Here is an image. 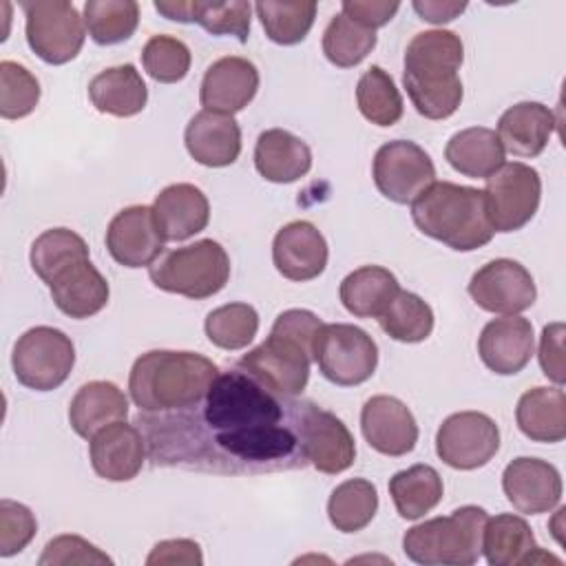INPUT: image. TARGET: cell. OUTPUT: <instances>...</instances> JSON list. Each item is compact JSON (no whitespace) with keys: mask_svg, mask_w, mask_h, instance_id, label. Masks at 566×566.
I'll list each match as a JSON object with an SVG mask.
<instances>
[{"mask_svg":"<svg viewBox=\"0 0 566 566\" xmlns=\"http://www.w3.org/2000/svg\"><path fill=\"white\" fill-rule=\"evenodd\" d=\"M203 329L212 345L237 352L254 340L259 332V314L248 303H228L206 316Z\"/></svg>","mask_w":566,"mask_h":566,"instance_id":"obj_42","label":"cell"},{"mask_svg":"<svg viewBox=\"0 0 566 566\" xmlns=\"http://www.w3.org/2000/svg\"><path fill=\"white\" fill-rule=\"evenodd\" d=\"M254 11L265 29V35L283 46H292L305 40L316 18V2L305 0H283L270 2L261 0Z\"/></svg>","mask_w":566,"mask_h":566,"instance_id":"obj_38","label":"cell"},{"mask_svg":"<svg viewBox=\"0 0 566 566\" xmlns=\"http://www.w3.org/2000/svg\"><path fill=\"white\" fill-rule=\"evenodd\" d=\"M84 256H88L86 241L69 228L44 230L40 237H35V241L31 243V252H29L33 272L46 285L60 270H64L66 265H71L73 261L84 259Z\"/></svg>","mask_w":566,"mask_h":566,"instance_id":"obj_41","label":"cell"},{"mask_svg":"<svg viewBox=\"0 0 566 566\" xmlns=\"http://www.w3.org/2000/svg\"><path fill=\"white\" fill-rule=\"evenodd\" d=\"M155 287L186 298H208L221 292L230 279V259L221 243L201 239L164 252L150 268Z\"/></svg>","mask_w":566,"mask_h":566,"instance_id":"obj_7","label":"cell"},{"mask_svg":"<svg viewBox=\"0 0 566 566\" xmlns=\"http://www.w3.org/2000/svg\"><path fill=\"white\" fill-rule=\"evenodd\" d=\"M148 566H161V564H190V566H199L203 564V555L201 548L195 539H164L157 542L153 546V551L146 557Z\"/></svg>","mask_w":566,"mask_h":566,"instance_id":"obj_49","label":"cell"},{"mask_svg":"<svg viewBox=\"0 0 566 566\" xmlns=\"http://www.w3.org/2000/svg\"><path fill=\"white\" fill-rule=\"evenodd\" d=\"M555 124V115L546 104L517 102L502 113L495 135L511 155L537 157L546 148Z\"/></svg>","mask_w":566,"mask_h":566,"instance_id":"obj_26","label":"cell"},{"mask_svg":"<svg viewBox=\"0 0 566 566\" xmlns=\"http://www.w3.org/2000/svg\"><path fill=\"white\" fill-rule=\"evenodd\" d=\"M49 290L55 307L77 321L102 312L111 296L108 281L91 263V256L77 259L60 270L49 281Z\"/></svg>","mask_w":566,"mask_h":566,"instance_id":"obj_23","label":"cell"},{"mask_svg":"<svg viewBox=\"0 0 566 566\" xmlns=\"http://www.w3.org/2000/svg\"><path fill=\"white\" fill-rule=\"evenodd\" d=\"M535 334L524 316H502L484 325L478 338V354L482 363L500 376L520 374L533 356Z\"/></svg>","mask_w":566,"mask_h":566,"instance_id":"obj_21","label":"cell"},{"mask_svg":"<svg viewBox=\"0 0 566 566\" xmlns=\"http://www.w3.org/2000/svg\"><path fill=\"white\" fill-rule=\"evenodd\" d=\"M153 206H128L106 228V250L124 268H150L164 252Z\"/></svg>","mask_w":566,"mask_h":566,"instance_id":"obj_16","label":"cell"},{"mask_svg":"<svg viewBox=\"0 0 566 566\" xmlns=\"http://www.w3.org/2000/svg\"><path fill=\"white\" fill-rule=\"evenodd\" d=\"M464 44L458 33L431 29L416 33L405 51L402 84L413 108L427 119L451 117L462 102Z\"/></svg>","mask_w":566,"mask_h":566,"instance_id":"obj_2","label":"cell"},{"mask_svg":"<svg viewBox=\"0 0 566 566\" xmlns=\"http://www.w3.org/2000/svg\"><path fill=\"white\" fill-rule=\"evenodd\" d=\"M440 473L429 464H413L389 480V495L402 520H420L442 500Z\"/></svg>","mask_w":566,"mask_h":566,"instance_id":"obj_34","label":"cell"},{"mask_svg":"<svg viewBox=\"0 0 566 566\" xmlns=\"http://www.w3.org/2000/svg\"><path fill=\"white\" fill-rule=\"evenodd\" d=\"M31 51L46 64H66L84 46L86 24L77 7L66 0H35L20 4Z\"/></svg>","mask_w":566,"mask_h":566,"instance_id":"obj_10","label":"cell"},{"mask_svg":"<svg viewBox=\"0 0 566 566\" xmlns=\"http://www.w3.org/2000/svg\"><path fill=\"white\" fill-rule=\"evenodd\" d=\"M40 566H69V564H113V559L102 553L95 544L80 535H57L46 542Z\"/></svg>","mask_w":566,"mask_h":566,"instance_id":"obj_47","label":"cell"},{"mask_svg":"<svg viewBox=\"0 0 566 566\" xmlns=\"http://www.w3.org/2000/svg\"><path fill=\"white\" fill-rule=\"evenodd\" d=\"M190 49L175 35H153L142 49L144 71L161 84L181 82L190 71Z\"/></svg>","mask_w":566,"mask_h":566,"instance_id":"obj_44","label":"cell"},{"mask_svg":"<svg viewBox=\"0 0 566 566\" xmlns=\"http://www.w3.org/2000/svg\"><path fill=\"white\" fill-rule=\"evenodd\" d=\"M564 325L551 323L542 329L539 336V367L548 380H553L557 387L564 385L566 371H564Z\"/></svg>","mask_w":566,"mask_h":566,"instance_id":"obj_48","label":"cell"},{"mask_svg":"<svg viewBox=\"0 0 566 566\" xmlns=\"http://www.w3.org/2000/svg\"><path fill=\"white\" fill-rule=\"evenodd\" d=\"M502 489L517 513L539 515L553 511L562 500L559 471L539 458H515L502 473Z\"/></svg>","mask_w":566,"mask_h":566,"instance_id":"obj_17","label":"cell"},{"mask_svg":"<svg viewBox=\"0 0 566 566\" xmlns=\"http://www.w3.org/2000/svg\"><path fill=\"white\" fill-rule=\"evenodd\" d=\"M84 24L93 42L102 46L128 40L139 24V4L135 0H88L84 4Z\"/></svg>","mask_w":566,"mask_h":566,"instance_id":"obj_39","label":"cell"},{"mask_svg":"<svg viewBox=\"0 0 566 566\" xmlns=\"http://www.w3.org/2000/svg\"><path fill=\"white\" fill-rule=\"evenodd\" d=\"M314 363L329 382L356 387L374 376L378 345L356 325L325 323L314 343Z\"/></svg>","mask_w":566,"mask_h":566,"instance_id":"obj_8","label":"cell"},{"mask_svg":"<svg viewBox=\"0 0 566 566\" xmlns=\"http://www.w3.org/2000/svg\"><path fill=\"white\" fill-rule=\"evenodd\" d=\"M88 97L99 113L115 117H133L144 111L148 88L133 64L104 69L88 84Z\"/></svg>","mask_w":566,"mask_h":566,"instance_id":"obj_31","label":"cell"},{"mask_svg":"<svg viewBox=\"0 0 566 566\" xmlns=\"http://www.w3.org/2000/svg\"><path fill=\"white\" fill-rule=\"evenodd\" d=\"M360 431L367 444L389 458L407 455L418 442V424L396 396H371L360 409Z\"/></svg>","mask_w":566,"mask_h":566,"instance_id":"obj_18","label":"cell"},{"mask_svg":"<svg viewBox=\"0 0 566 566\" xmlns=\"http://www.w3.org/2000/svg\"><path fill=\"white\" fill-rule=\"evenodd\" d=\"M128 398L126 394L108 380H91L77 389L69 405L71 429L91 440L99 429L126 420Z\"/></svg>","mask_w":566,"mask_h":566,"instance_id":"obj_28","label":"cell"},{"mask_svg":"<svg viewBox=\"0 0 566 566\" xmlns=\"http://www.w3.org/2000/svg\"><path fill=\"white\" fill-rule=\"evenodd\" d=\"M411 219L422 234L458 252L478 250L495 234L484 192L451 181H433L411 203Z\"/></svg>","mask_w":566,"mask_h":566,"instance_id":"obj_4","label":"cell"},{"mask_svg":"<svg viewBox=\"0 0 566 566\" xmlns=\"http://www.w3.org/2000/svg\"><path fill=\"white\" fill-rule=\"evenodd\" d=\"M378 511V491L365 478L340 482L327 502V517L340 533L363 531Z\"/></svg>","mask_w":566,"mask_h":566,"instance_id":"obj_35","label":"cell"},{"mask_svg":"<svg viewBox=\"0 0 566 566\" xmlns=\"http://www.w3.org/2000/svg\"><path fill=\"white\" fill-rule=\"evenodd\" d=\"M219 367L197 352L150 349L128 374V394L142 413H168L197 405Z\"/></svg>","mask_w":566,"mask_h":566,"instance_id":"obj_3","label":"cell"},{"mask_svg":"<svg viewBox=\"0 0 566 566\" xmlns=\"http://www.w3.org/2000/svg\"><path fill=\"white\" fill-rule=\"evenodd\" d=\"M489 515L482 506H460L451 515L411 526L402 537L405 555L422 566H469L482 555Z\"/></svg>","mask_w":566,"mask_h":566,"instance_id":"obj_5","label":"cell"},{"mask_svg":"<svg viewBox=\"0 0 566 566\" xmlns=\"http://www.w3.org/2000/svg\"><path fill=\"white\" fill-rule=\"evenodd\" d=\"M153 212L164 241H186L206 230L210 221L208 197L192 184L166 186L155 197Z\"/></svg>","mask_w":566,"mask_h":566,"instance_id":"obj_25","label":"cell"},{"mask_svg":"<svg viewBox=\"0 0 566 566\" xmlns=\"http://www.w3.org/2000/svg\"><path fill=\"white\" fill-rule=\"evenodd\" d=\"M504 146L495 130L484 126H471L451 135L444 148L449 166L471 179H489L504 166Z\"/></svg>","mask_w":566,"mask_h":566,"instance_id":"obj_30","label":"cell"},{"mask_svg":"<svg viewBox=\"0 0 566 566\" xmlns=\"http://www.w3.org/2000/svg\"><path fill=\"white\" fill-rule=\"evenodd\" d=\"M305 400L270 391L245 369L219 371L206 396L186 409L142 413L148 458L157 467L210 473L303 469Z\"/></svg>","mask_w":566,"mask_h":566,"instance_id":"obj_1","label":"cell"},{"mask_svg":"<svg viewBox=\"0 0 566 566\" xmlns=\"http://www.w3.org/2000/svg\"><path fill=\"white\" fill-rule=\"evenodd\" d=\"M340 13L347 18L360 22L367 29H378L387 24L400 9V2H387V0H345L340 4Z\"/></svg>","mask_w":566,"mask_h":566,"instance_id":"obj_50","label":"cell"},{"mask_svg":"<svg viewBox=\"0 0 566 566\" xmlns=\"http://www.w3.org/2000/svg\"><path fill=\"white\" fill-rule=\"evenodd\" d=\"M376 46V31L360 22L336 13L323 31V53L338 69H352L360 64Z\"/></svg>","mask_w":566,"mask_h":566,"instance_id":"obj_40","label":"cell"},{"mask_svg":"<svg viewBox=\"0 0 566 566\" xmlns=\"http://www.w3.org/2000/svg\"><path fill=\"white\" fill-rule=\"evenodd\" d=\"M303 449L307 462L321 473H343L354 464L356 442L340 418L321 409L316 402H303L301 416Z\"/></svg>","mask_w":566,"mask_h":566,"instance_id":"obj_15","label":"cell"},{"mask_svg":"<svg viewBox=\"0 0 566 566\" xmlns=\"http://www.w3.org/2000/svg\"><path fill=\"white\" fill-rule=\"evenodd\" d=\"M467 9V2H440V0H416L413 2V11L431 22V24H442V22H451L453 18H458L462 11Z\"/></svg>","mask_w":566,"mask_h":566,"instance_id":"obj_51","label":"cell"},{"mask_svg":"<svg viewBox=\"0 0 566 566\" xmlns=\"http://www.w3.org/2000/svg\"><path fill=\"white\" fill-rule=\"evenodd\" d=\"M256 172L272 184H292L312 168L310 146L285 128H270L256 137Z\"/></svg>","mask_w":566,"mask_h":566,"instance_id":"obj_27","label":"cell"},{"mask_svg":"<svg viewBox=\"0 0 566 566\" xmlns=\"http://www.w3.org/2000/svg\"><path fill=\"white\" fill-rule=\"evenodd\" d=\"M398 290L400 285L394 272L380 265H363L343 279L338 294L349 314L358 318H378Z\"/></svg>","mask_w":566,"mask_h":566,"instance_id":"obj_32","label":"cell"},{"mask_svg":"<svg viewBox=\"0 0 566 566\" xmlns=\"http://www.w3.org/2000/svg\"><path fill=\"white\" fill-rule=\"evenodd\" d=\"M11 365L20 385L51 391L69 378L75 365V347L62 329L38 325L15 340Z\"/></svg>","mask_w":566,"mask_h":566,"instance_id":"obj_9","label":"cell"},{"mask_svg":"<svg viewBox=\"0 0 566 566\" xmlns=\"http://www.w3.org/2000/svg\"><path fill=\"white\" fill-rule=\"evenodd\" d=\"M148 455L144 433L124 420L99 429L88 440L93 471L108 482H128L137 478Z\"/></svg>","mask_w":566,"mask_h":566,"instance_id":"obj_19","label":"cell"},{"mask_svg":"<svg viewBox=\"0 0 566 566\" xmlns=\"http://www.w3.org/2000/svg\"><path fill=\"white\" fill-rule=\"evenodd\" d=\"M327 241L310 221H290L272 241V261L279 274L290 281H312L327 265Z\"/></svg>","mask_w":566,"mask_h":566,"instance_id":"obj_22","label":"cell"},{"mask_svg":"<svg viewBox=\"0 0 566 566\" xmlns=\"http://www.w3.org/2000/svg\"><path fill=\"white\" fill-rule=\"evenodd\" d=\"M250 2H203L190 0V22H197L212 35H234L245 42L250 35Z\"/></svg>","mask_w":566,"mask_h":566,"instance_id":"obj_45","label":"cell"},{"mask_svg":"<svg viewBox=\"0 0 566 566\" xmlns=\"http://www.w3.org/2000/svg\"><path fill=\"white\" fill-rule=\"evenodd\" d=\"M360 115L376 126H394L402 117V97L394 77L378 64L369 66L356 84Z\"/></svg>","mask_w":566,"mask_h":566,"instance_id":"obj_36","label":"cell"},{"mask_svg":"<svg viewBox=\"0 0 566 566\" xmlns=\"http://www.w3.org/2000/svg\"><path fill=\"white\" fill-rule=\"evenodd\" d=\"M378 325L398 343H422L433 332V310L418 294L398 290L394 301L378 316Z\"/></svg>","mask_w":566,"mask_h":566,"instance_id":"obj_37","label":"cell"},{"mask_svg":"<svg viewBox=\"0 0 566 566\" xmlns=\"http://www.w3.org/2000/svg\"><path fill=\"white\" fill-rule=\"evenodd\" d=\"M482 192L493 230L515 232L535 217L542 199V179L535 168L511 161L486 179Z\"/></svg>","mask_w":566,"mask_h":566,"instance_id":"obj_11","label":"cell"},{"mask_svg":"<svg viewBox=\"0 0 566 566\" xmlns=\"http://www.w3.org/2000/svg\"><path fill=\"white\" fill-rule=\"evenodd\" d=\"M537 548L528 522L513 513L489 517L482 533V553L491 566L526 564Z\"/></svg>","mask_w":566,"mask_h":566,"instance_id":"obj_33","label":"cell"},{"mask_svg":"<svg viewBox=\"0 0 566 566\" xmlns=\"http://www.w3.org/2000/svg\"><path fill=\"white\" fill-rule=\"evenodd\" d=\"M312 360L314 338L298 327L274 321L270 336L243 354L239 367L270 391L285 398H296L307 387Z\"/></svg>","mask_w":566,"mask_h":566,"instance_id":"obj_6","label":"cell"},{"mask_svg":"<svg viewBox=\"0 0 566 566\" xmlns=\"http://www.w3.org/2000/svg\"><path fill=\"white\" fill-rule=\"evenodd\" d=\"M520 431L533 442H562L566 438V396L562 387H533L515 407Z\"/></svg>","mask_w":566,"mask_h":566,"instance_id":"obj_29","label":"cell"},{"mask_svg":"<svg viewBox=\"0 0 566 566\" xmlns=\"http://www.w3.org/2000/svg\"><path fill=\"white\" fill-rule=\"evenodd\" d=\"M371 175L385 199L407 206L436 181V166L416 142L394 139L376 150Z\"/></svg>","mask_w":566,"mask_h":566,"instance_id":"obj_12","label":"cell"},{"mask_svg":"<svg viewBox=\"0 0 566 566\" xmlns=\"http://www.w3.org/2000/svg\"><path fill=\"white\" fill-rule=\"evenodd\" d=\"M188 155L208 168H223L241 155V128L232 115L199 111L184 133Z\"/></svg>","mask_w":566,"mask_h":566,"instance_id":"obj_24","label":"cell"},{"mask_svg":"<svg viewBox=\"0 0 566 566\" xmlns=\"http://www.w3.org/2000/svg\"><path fill=\"white\" fill-rule=\"evenodd\" d=\"M40 102V82L22 64L0 62V115L4 119H20L35 111Z\"/></svg>","mask_w":566,"mask_h":566,"instance_id":"obj_43","label":"cell"},{"mask_svg":"<svg viewBox=\"0 0 566 566\" xmlns=\"http://www.w3.org/2000/svg\"><path fill=\"white\" fill-rule=\"evenodd\" d=\"M35 531L38 522L29 506L7 497L0 500V557H11L27 548Z\"/></svg>","mask_w":566,"mask_h":566,"instance_id":"obj_46","label":"cell"},{"mask_svg":"<svg viewBox=\"0 0 566 566\" xmlns=\"http://www.w3.org/2000/svg\"><path fill=\"white\" fill-rule=\"evenodd\" d=\"M467 290L480 310L502 316L520 314L537 298L531 272L513 259H493L484 263L471 276Z\"/></svg>","mask_w":566,"mask_h":566,"instance_id":"obj_14","label":"cell"},{"mask_svg":"<svg viewBox=\"0 0 566 566\" xmlns=\"http://www.w3.org/2000/svg\"><path fill=\"white\" fill-rule=\"evenodd\" d=\"M155 9L166 15L168 20H175V22H190V2H184V0H170V2H161L157 0L155 2Z\"/></svg>","mask_w":566,"mask_h":566,"instance_id":"obj_52","label":"cell"},{"mask_svg":"<svg viewBox=\"0 0 566 566\" xmlns=\"http://www.w3.org/2000/svg\"><path fill=\"white\" fill-rule=\"evenodd\" d=\"M500 449V429L482 411H458L442 420L436 433L438 458L458 471H473L493 460Z\"/></svg>","mask_w":566,"mask_h":566,"instance_id":"obj_13","label":"cell"},{"mask_svg":"<svg viewBox=\"0 0 566 566\" xmlns=\"http://www.w3.org/2000/svg\"><path fill=\"white\" fill-rule=\"evenodd\" d=\"M259 91L256 66L239 55H226L212 62L201 80L199 99L203 111L234 115L243 111Z\"/></svg>","mask_w":566,"mask_h":566,"instance_id":"obj_20","label":"cell"}]
</instances>
